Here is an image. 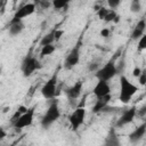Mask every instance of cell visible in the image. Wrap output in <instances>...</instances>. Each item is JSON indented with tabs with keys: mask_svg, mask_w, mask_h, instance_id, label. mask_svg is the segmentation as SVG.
<instances>
[{
	"mask_svg": "<svg viewBox=\"0 0 146 146\" xmlns=\"http://www.w3.org/2000/svg\"><path fill=\"white\" fill-rule=\"evenodd\" d=\"M138 87L135 86L132 82H130L125 76L120 78V94H119V100L123 104H128L131 98L137 94Z\"/></svg>",
	"mask_w": 146,
	"mask_h": 146,
	"instance_id": "obj_1",
	"label": "cell"
},
{
	"mask_svg": "<svg viewBox=\"0 0 146 146\" xmlns=\"http://www.w3.org/2000/svg\"><path fill=\"white\" fill-rule=\"evenodd\" d=\"M116 74H117V68H116V64H115V58H112L95 73V76L98 79V81L108 82Z\"/></svg>",
	"mask_w": 146,
	"mask_h": 146,
	"instance_id": "obj_2",
	"label": "cell"
},
{
	"mask_svg": "<svg viewBox=\"0 0 146 146\" xmlns=\"http://www.w3.org/2000/svg\"><path fill=\"white\" fill-rule=\"evenodd\" d=\"M59 117H60V111H59V107H58V103L56 100H54L49 105V107L46 111L43 117L41 119V125H42V128L43 129H48Z\"/></svg>",
	"mask_w": 146,
	"mask_h": 146,
	"instance_id": "obj_3",
	"label": "cell"
},
{
	"mask_svg": "<svg viewBox=\"0 0 146 146\" xmlns=\"http://www.w3.org/2000/svg\"><path fill=\"white\" fill-rule=\"evenodd\" d=\"M38 68H40V63L39 60L32 56V55H27L23 62H22V66H21V70H22V73L25 78L27 76H31Z\"/></svg>",
	"mask_w": 146,
	"mask_h": 146,
	"instance_id": "obj_4",
	"label": "cell"
},
{
	"mask_svg": "<svg viewBox=\"0 0 146 146\" xmlns=\"http://www.w3.org/2000/svg\"><path fill=\"white\" fill-rule=\"evenodd\" d=\"M84 117H86V110L84 107H78L75 108L68 116V121H70V127L73 131H76L80 125L84 122Z\"/></svg>",
	"mask_w": 146,
	"mask_h": 146,
	"instance_id": "obj_5",
	"label": "cell"
},
{
	"mask_svg": "<svg viewBox=\"0 0 146 146\" xmlns=\"http://www.w3.org/2000/svg\"><path fill=\"white\" fill-rule=\"evenodd\" d=\"M33 117H34V107L27 108V111L25 113H23L14 123V128L16 130H22L26 127H30L33 122Z\"/></svg>",
	"mask_w": 146,
	"mask_h": 146,
	"instance_id": "obj_6",
	"label": "cell"
},
{
	"mask_svg": "<svg viewBox=\"0 0 146 146\" xmlns=\"http://www.w3.org/2000/svg\"><path fill=\"white\" fill-rule=\"evenodd\" d=\"M57 90V74H54L41 88V94L46 99H52L56 96Z\"/></svg>",
	"mask_w": 146,
	"mask_h": 146,
	"instance_id": "obj_7",
	"label": "cell"
},
{
	"mask_svg": "<svg viewBox=\"0 0 146 146\" xmlns=\"http://www.w3.org/2000/svg\"><path fill=\"white\" fill-rule=\"evenodd\" d=\"M34 11H35V3L27 2V3L23 5V6H21L16 10V13H15V15H14V17H13V19L10 22H13V23H15V22H23V19L25 17L31 16Z\"/></svg>",
	"mask_w": 146,
	"mask_h": 146,
	"instance_id": "obj_8",
	"label": "cell"
},
{
	"mask_svg": "<svg viewBox=\"0 0 146 146\" xmlns=\"http://www.w3.org/2000/svg\"><path fill=\"white\" fill-rule=\"evenodd\" d=\"M79 60H80V43H78L75 47H73L72 50L68 52V55L65 58L64 66L66 70H71L78 65Z\"/></svg>",
	"mask_w": 146,
	"mask_h": 146,
	"instance_id": "obj_9",
	"label": "cell"
},
{
	"mask_svg": "<svg viewBox=\"0 0 146 146\" xmlns=\"http://www.w3.org/2000/svg\"><path fill=\"white\" fill-rule=\"evenodd\" d=\"M136 115H137V107H136V106H131L130 108H127V110L123 111L122 115L117 119L115 125H116L117 128H121V127H123V125H125V124L132 122L133 119L136 117Z\"/></svg>",
	"mask_w": 146,
	"mask_h": 146,
	"instance_id": "obj_10",
	"label": "cell"
},
{
	"mask_svg": "<svg viewBox=\"0 0 146 146\" xmlns=\"http://www.w3.org/2000/svg\"><path fill=\"white\" fill-rule=\"evenodd\" d=\"M92 92L96 96V98H103V97L111 95V87H110L108 82H106V81H98L96 83Z\"/></svg>",
	"mask_w": 146,
	"mask_h": 146,
	"instance_id": "obj_11",
	"label": "cell"
},
{
	"mask_svg": "<svg viewBox=\"0 0 146 146\" xmlns=\"http://www.w3.org/2000/svg\"><path fill=\"white\" fill-rule=\"evenodd\" d=\"M82 88H83V82L76 81L73 86H71L70 88H67L65 90V95L70 100H75L80 97V95L82 92Z\"/></svg>",
	"mask_w": 146,
	"mask_h": 146,
	"instance_id": "obj_12",
	"label": "cell"
},
{
	"mask_svg": "<svg viewBox=\"0 0 146 146\" xmlns=\"http://www.w3.org/2000/svg\"><path fill=\"white\" fill-rule=\"evenodd\" d=\"M145 133H146V123H143V124H140L139 127H137V128L129 135V140H130V143H132V144L138 143V141L145 136Z\"/></svg>",
	"mask_w": 146,
	"mask_h": 146,
	"instance_id": "obj_13",
	"label": "cell"
},
{
	"mask_svg": "<svg viewBox=\"0 0 146 146\" xmlns=\"http://www.w3.org/2000/svg\"><path fill=\"white\" fill-rule=\"evenodd\" d=\"M145 30H146V21L145 19H140L136 26L132 30L131 33V39L132 40H139L144 34H145Z\"/></svg>",
	"mask_w": 146,
	"mask_h": 146,
	"instance_id": "obj_14",
	"label": "cell"
},
{
	"mask_svg": "<svg viewBox=\"0 0 146 146\" xmlns=\"http://www.w3.org/2000/svg\"><path fill=\"white\" fill-rule=\"evenodd\" d=\"M104 146H121V140L115 131V128H111L105 139Z\"/></svg>",
	"mask_w": 146,
	"mask_h": 146,
	"instance_id": "obj_15",
	"label": "cell"
},
{
	"mask_svg": "<svg viewBox=\"0 0 146 146\" xmlns=\"http://www.w3.org/2000/svg\"><path fill=\"white\" fill-rule=\"evenodd\" d=\"M111 98H112L111 95H108V96H106V97H103V98H97V100H96V103H95V105H94V107H92V113L97 114V113L103 112V111L107 107V105H108Z\"/></svg>",
	"mask_w": 146,
	"mask_h": 146,
	"instance_id": "obj_16",
	"label": "cell"
},
{
	"mask_svg": "<svg viewBox=\"0 0 146 146\" xmlns=\"http://www.w3.org/2000/svg\"><path fill=\"white\" fill-rule=\"evenodd\" d=\"M24 30V23L23 22H9L8 24V31H9V34L15 36V35H18L22 33V31Z\"/></svg>",
	"mask_w": 146,
	"mask_h": 146,
	"instance_id": "obj_17",
	"label": "cell"
},
{
	"mask_svg": "<svg viewBox=\"0 0 146 146\" xmlns=\"http://www.w3.org/2000/svg\"><path fill=\"white\" fill-rule=\"evenodd\" d=\"M55 41H56V39H55V30H52L51 32H49L44 36H42V39L40 40V46L44 47V46H48V44H54Z\"/></svg>",
	"mask_w": 146,
	"mask_h": 146,
	"instance_id": "obj_18",
	"label": "cell"
},
{
	"mask_svg": "<svg viewBox=\"0 0 146 146\" xmlns=\"http://www.w3.org/2000/svg\"><path fill=\"white\" fill-rule=\"evenodd\" d=\"M56 47L54 44H48V46H44V47H41V51H40V56L41 57H44V56H49L51 55L54 51H55Z\"/></svg>",
	"mask_w": 146,
	"mask_h": 146,
	"instance_id": "obj_19",
	"label": "cell"
},
{
	"mask_svg": "<svg viewBox=\"0 0 146 146\" xmlns=\"http://www.w3.org/2000/svg\"><path fill=\"white\" fill-rule=\"evenodd\" d=\"M68 3L70 2L67 0H55V1H52V7L55 9H57V10H59V9H66L67 6H68Z\"/></svg>",
	"mask_w": 146,
	"mask_h": 146,
	"instance_id": "obj_20",
	"label": "cell"
},
{
	"mask_svg": "<svg viewBox=\"0 0 146 146\" xmlns=\"http://www.w3.org/2000/svg\"><path fill=\"white\" fill-rule=\"evenodd\" d=\"M141 9V3L139 0H133L130 3V10L131 13H139Z\"/></svg>",
	"mask_w": 146,
	"mask_h": 146,
	"instance_id": "obj_21",
	"label": "cell"
},
{
	"mask_svg": "<svg viewBox=\"0 0 146 146\" xmlns=\"http://www.w3.org/2000/svg\"><path fill=\"white\" fill-rule=\"evenodd\" d=\"M117 16H119V15L116 14V11H115V10H113V9H110L104 21H105V22H114V21H115V18H116Z\"/></svg>",
	"mask_w": 146,
	"mask_h": 146,
	"instance_id": "obj_22",
	"label": "cell"
},
{
	"mask_svg": "<svg viewBox=\"0 0 146 146\" xmlns=\"http://www.w3.org/2000/svg\"><path fill=\"white\" fill-rule=\"evenodd\" d=\"M138 50L141 51V50H145L146 49V33L138 40Z\"/></svg>",
	"mask_w": 146,
	"mask_h": 146,
	"instance_id": "obj_23",
	"label": "cell"
},
{
	"mask_svg": "<svg viewBox=\"0 0 146 146\" xmlns=\"http://www.w3.org/2000/svg\"><path fill=\"white\" fill-rule=\"evenodd\" d=\"M108 10H110V9H106L105 7H100L99 9H97L98 18L104 21V19H105V17H106V15H107V13H108Z\"/></svg>",
	"mask_w": 146,
	"mask_h": 146,
	"instance_id": "obj_24",
	"label": "cell"
},
{
	"mask_svg": "<svg viewBox=\"0 0 146 146\" xmlns=\"http://www.w3.org/2000/svg\"><path fill=\"white\" fill-rule=\"evenodd\" d=\"M99 68H100V65H99L98 62H90L89 65H88V70H89L90 72H95V73H96Z\"/></svg>",
	"mask_w": 146,
	"mask_h": 146,
	"instance_id": "obj_25",
	"label": "cell"
},
{
	"mask_svg": "<svg viewBox=\"0 0 146 146\" xmlns=\"http://www.w3.org/2000/svg\"><path fill=\"white\" fill-rule=\"evenodd\" d=\"M120 3H121L120 0H108V1H107V5H108L110 8L113 9V10H115V8H117V7L120 6Z\"/></svg>",
	"mask_w": 146,
	"mask_h": 146,
	"instance_id": "obj_26",
	"label": "cell"
},
{
	"mask_svg": "<svg viewBox=\"0 0 146 146\" xmlns=\"http://www.w3.org/2000/svg\"><path fill=\"white\" fill-rule=\"evenodd\" d=\"M38 5L40 6L41 9H47V8H49L50 6H52V2H50V1H48V0H46V1L43 0V1H39Z\"/></svg>",
	"mask_w": 146,
	"mask_h": 146,
	"instance_id": "obj_27",
	"label": "cell"
},
{
	"mask_svg": "<svg viewBox=\"0 0 146 146\" xmlns=\"http://www.w3.org/2000/svg\"><path fill=\"white\" fill-rule=\"evenodd\" d=\"M138 80H139V83H140L141 86H145V84H146V70H143V71H141V73H140Z\"/></svg>",
	"mask_w": 146,
	"mask_h": 146,
	"instance_id": "obj_28",
	"label": "cell"
},
{
	"mask_svg": "<svg viewBox=\"0 0 146 146\" xmlns=\"http://www.w3.org/2000/svg\"><path fill=\"white\" fill-rule=\"evenodd\" d=\"M145 115H146V105L137 110V116H139V117H144Z\"/></svg>",
	"mask_w": 146,
	"mask_h": 146,
	"instance_id": "obj_29",
	"label": "cell"
},
{
	"mask_svg": "<svg viewBox=\"0 0 146 146\" xmlns=\"http://www.w3.org/2000/svg\"><path fill=\"white\" fill-rule=\"evenodd\" d=\"M110 34H111V31H110V29H103L102 31H100V35L103 36V38H108L110 36Z\"/></svg>",
	"mask_w": 146,
	"mask_h": 146,
	"instance_id": "obj_30",
	"label": "cell"
},
{
	"mask_svg": "<svg viewBox=\"0 0 146 146\" xmlns=\"http://www.w3.org/2000/svg\"><path fill=\"white\" fill-rule=\"evenodd\" d=\"M63 33H64L63 30H55V39H56V41L60 39V36L63 35Z\"/></svg>",
	"mask_w": 146,
	"mask_h": 146,
	"instance_id": "obj_31",
	"label": "cell"
},
{
	"mask_svg": "<svg viewBox=\"0 0 146 146\" xmlns=\"http://www.w3.org/2000/svg\"><path fill=\"white\" fill-rule=\"evenodd\" d=\"M141 71H143V70H140L139 67H135V68H133V71H132V75H133L135 78H139V75H140Z\"/></svg>",
	"mask_w": 146,
	"mask_h": 146,
	"instance_id": "obj_32",
	"label": "cell"
},
{
	"mask_svg": "<svg viewBox=\"0 0 146 146\" xmlns=\"http://www.w3.org/2000/svg\"><path fill=\"white\" fill-rule=\"evenodd\" d=\"M6 137V131L3 128H0V139H3Z\"/></svg>",
	"mask_w": 146,
	"mask_h": 146,
	"instance_id": "obj_33",
	"label": "cell"
},
{
	"mask_svg": "<svg viewBox=\"0 0 146 146\" xmlns=\"http://www.w3.org/2000/svg\"><path fill=\"white\" fill-rule=\"evenodd\" d=\"M7 146H15V144H10V145H7Z\"/></svg>",
	"mask_w": 146,
	"mask_h": 146,
	"instance_id": "obj_34",
	"label": "cell"
}]
</instances>
